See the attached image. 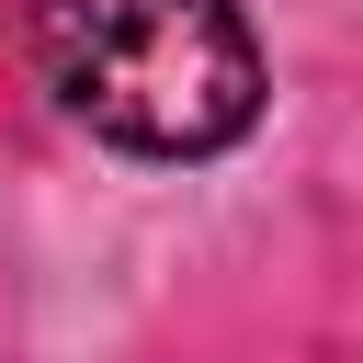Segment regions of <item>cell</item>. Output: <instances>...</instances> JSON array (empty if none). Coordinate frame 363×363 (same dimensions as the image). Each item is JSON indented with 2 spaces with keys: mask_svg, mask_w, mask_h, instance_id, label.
<instances>
[{
  "mask_svg": "<svg viewBox=\"0 0 363 363\" xmlns=\"http://www.w3.org/2000/svg\"><path fill=\"white\" fill-rule=\"evenodd\" d=\"M45 91L125 159H216L261 125L238 0H23Z\"/></svg>",
  "mask_w": 363,
  "mask_h": 363,
  "instance_id": "1",
  "label": "cell"
}]
</instances>
